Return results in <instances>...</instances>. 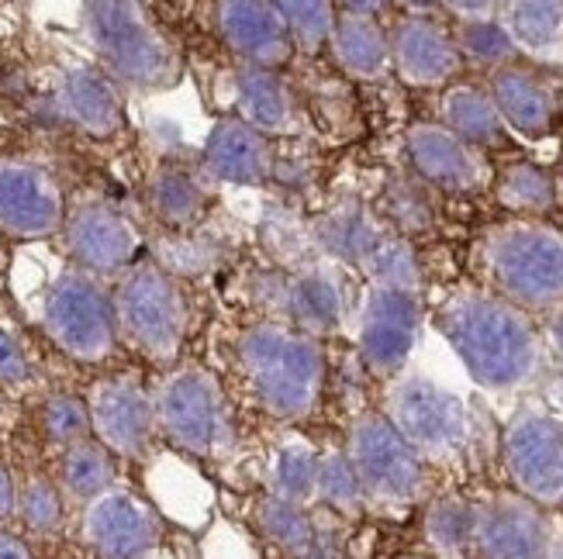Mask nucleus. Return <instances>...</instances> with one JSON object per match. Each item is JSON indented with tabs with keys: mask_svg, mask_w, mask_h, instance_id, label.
Returning a JSON list of instances; mask_svg holds the SVG:
<instances>
[{
	"mask_svg": "<svg viewBox=\"0 0 563 559\" xmlns=\"http://www.w3.org/2000/svg\"><path fill=\"white\" fill-rule=\"evenodd\" d=\"M550 398H553V404L563 411V370L553 377V383H550Z\"/></svg>",
	"mask_w": 563,
	"mask_h": 559,
	"instance_id": "obj_45",
	"label": "nucleus"
},
{
	"mask_svg": "<svg viewBox=\"0 0 563 559\" xmlns=\"http://www.w3.org/2000/svg\"><path fill=\"white\" fill-rule=\"evenodd\" d=\"M205 166H208V174L222 183L253 187L271 177L274 159H271L266 135L250 128L242 118H225V121H218L208 135Z\"/></svg>",
	"mask_w": 563,
	"mask_h": 559,
	"instance_id": "obj_20",
	"label": "nucleus"
},
{
	"mask_svg": "<svg viewBox=\"0 0 563 559\" xmlns=\"http://www.w3.org/2000/svg\"><path fill=\"white\" fill-rule=\"evenodd\" d=\"M59 473H63V483L73 497L93 501L97 494L111 491L114 463H111V456L101 443H77L63 452Z\"/></svg>",
	"mask_w": 563,
	"mask_h": 559,
	"instance_id": "obj_29",
	"label": "nucleus"
},
{
	"mask_svg": "<svg viewBox=\"0 0 563 559\" xmlns=\"http://www.w3.org/2000/svg\"><path fill=\"white\" fill-rule=\"evenodd\" d=\"M350 463L360 491L377 501H411L422 491V456L415 452L387 415H360L350 428Z\"/></svg>",
	"mask_w": 563,
	"mask_h": 559,
	"instance_id": "obj_10",
	"label": "nucleus"
},
{
	"mask_svg": "<svg viewBox=\"0 0 563 559\" xmlns=\"http://www.w3.org/2000/svg\"><path fill=\"white\" fill-rule=\"evenodd\" d=\"M235 97H239V111L242 121L260 135H280L290 132L294 125V104L284 83L274 77L271 69L260 66H242L235 72Z\"/></svg>",
	"mask_w": 563,
	"mask_h": 559,
	"instance_id": "obj_25",
	"label": "nucleus"
},
{
	"mask_svg": "<svg viewBox=\"0 0 563 559\" xmlns=\"http://www.w3.org/2000/svg\"><path fill=\"white\" fill-rule=\"evenodd\" d=\"M477 507L460 501V497H446V501H435L429 507V518H426V532L435 549L443 552H460L474 546L477 536Z\"/></svg>",
	"mask_w": 563,
	"mask_h": 559,
	"instance_id": "obj_32",
	"label": "nucleus"
},
{
	"mask_svg": "<svg viewBox=\"0 0 563 559\" xmlns=\"http://www.w3.org/2000/svg\"><path fill=\"white\" fill-rule=\"evenodd\" d=\"M508 35L516 48L543 53L563 38V8L560 4H511L508 8Z\"/></svg>",
	"mask_w": 563,
	"mask_h": 559,
	"instance_id": "obj_31",
	"label": "nucleus"
},
{
	"mask_svg": "<svg viewBox=\"0 0 563 559\" xmlns=\"http://www.w3.org/2000/svg\"><path fill=\"white\" fill-rule=\"evenodd\" d=\"M290 42L301 48V53H318L325 42H332L335 32V8L332 4H318V0H280L277 4Z\"/></svg>",
	"mask_w": 563,
	"mask_h": 559,
	"instance_id": "obj_33",
	"label": "nucleus"
},
{
	"mask_svg": "<svg viewBox=\"0 0 563 559\" xmlns=\"http://www.w3.org/2000/svg\"><path fill=\"white\" fill-rule=\"evenodd\" d=\"M314 494H322L329 504L335 507H356L363 491H360V480L353 473V463L346 452H325L318 459V483H314Z\"/></svg>",
	"mask_w": 563,
	"mask_h": 559,
	"instance_id": "obj_38",
	"label": "nucleus"
},
{
	"mask_svg": "<svg viewBox=\"0 0 563 559\" xmlns=\"http://www.w3.org/2000/svg\"><path fill=\"white\" fill-rule=\"evenodd\" d=\"M492 101L501 114L505 125H511L522 135H543L553 121V93L547 83L529 69L508 66L498 69L492 80Z\"/></svg>",
	"mask_w": 563,
	"mask_h": 559,
	"instance_id": "obj_23",
	"label": "nucleus"
},
{
	"mask_svg": "<svg viewBox=\"0 0 563 559\" xmlns=\"http://www.w3.org/2000/svg\"><path fill=\"white\" fill-rule=\"evenodd\" d=\"M481 559H550L547 525L529 497H498L477 515Z\"/></svg>",
	"mask_w": 563,
	"mask_h": 559,
	"instance_id": "obj_17",
	"label": "nucleus"
},
{
	"mask_svg": "<svg viewBox=\"0 0 563 559\" xmlns=\"http://www.w3.org/2000/svg\"><path fill=\"white\" fill-rule=\"evenodd\" d=\"M153 407L156 428L194 456H214L232 446V415L225 394L205 370H180L166 377L153 394Z\"/></svg>",
	"mask_w": 563,
	"mask_h": 559,
	"instance_id": "obj_6",
	"label": "nucleus"
},
{
	"mask_svg": "<svg viewBox=\"0 0 563 559\" xmlns=\"http://www.w3.org/2000/svg\"><path fill=\"white\" fill-rule=\"evenodd\" d=\"M550 559H563V543L556 549H550Z\"/></svg>",
	"mask_w": 563,
	"mask_h": 559,
	"instance_id": "obj_46",
	"label": "nucleus"
},
{
	"mask_svg": "<svg viewBox=\"0 0 563 559\" xmlns=\"http://www.w3.org/2000/svg\"><path fill=\"white\" fill-rule=\"evenodd\" d=\"M553 198H556L553 180L543 174L540 166L516 163V166H508L498 180V201L508 211L536 214V211H547L553 204Z\"/></svg>",
	"mask_w": 563,
	"mask_h": 559,
	"instance_id": "obj_34",
	"label": "nucleus"
},
{
	"mask_svg": "<svg viewBox=\"0 0 563 559\" xmlns=\"http://www.w3.org/2000/svg\"><path fill=\"white\" fill-rule=\"evenodd\" d=\"M329 45L342 69L356 72V77H380L384 66L390 63V38L377 29V21L360 14L339 18Z\"/></svg>",
	"mask_w": 563,
	"mask_h": 559,
	"instance_id": "obj_26",
	"label": "nucleus"
},
{
	"mask_svg": "<svg viewBox=\"0 0 563 559\" xmlns=\"http://www.w3.org/2000/svg\"><path fill=\"white\" fill-rule=\"evenodd\" d=\"M456 48L474 56L477 63H505L511 53H516V42H511L505 24L487 21V18H471L460 24Z\"/></svg>",
	"mask_w": 563,
	"mask_h": 559,
	"instance_id": "obj_36",
	"label": "nucleus"
},
{
	"mask_svg": "<svg viewBox=\"0 0 563 559\" xmlns=\"http://www.w3.org/2000/svg\"><path fill=\"white\" fill-rule=\"evenodd\" d=\"M159 522L153 507L125 488H111L87 501L84 539L104 559H139L156 546Z\"/></svg>",
	"mask_w": 563,
	"mask_h": 559,
	"instance_id": "obj_15",
	"label": "nucleus"
},
{
	"mask_svg": "<svg viewBox=\"0 0 563 559\" xmlns=\"http://www.w3.org/2000/svg\"><path fill=\"white\" fill-rule=\"evenodd\" d=\"M487 277L516 308L563 301V235L536 222H511L484 242Z\"/></svg>",
	"mask_w": 563,
	"mask_h": 559,
	"instance_id": "obj_3",
	"label": "nucleus"
},
{
	"mask_svg": "<svg viewBox=\"0 0 563 559\" xmlns=\"http://www.w3.org/2000/svg\"><path fill=\"white\" fill-rule=\"evenodd\" d=\"M24 377H29V359L11 335L0 332V383H21Z\"/></svg>",
	"mask_w": 563,
	"mask_h": 559,
	"instance_id": "obj_41",
	"label": "nucleus"
},
{
	"mask_svg": "<svg viewBox=\"0 0 563 559\" xmlns=\"http://www.w3.org/2000/svg\"><path fill=\"white\" fill-rule=\"evenodd\" d=\"M287 311L308 335H329L342 322V287L329 266H308L287 287Z\"/></svg>",
	"mask_w": 563,
	"mask_h": 559,
	"instance_id": "obj_24",
	"label": "nucleus"
},
{
	"mask_svg": "<svg viewBox=\"0 0 563 559\" xmlns=\"http://www.w3.org/2000/svg\"><path fill=\"white\" fill-rule=\"evenodd\" d=\"M314 235L335 259L353 262L366 277H374L377 287L411 290V294L419 287V266H415L408 242L380 228L360 208H332L318 217Z\"/></svg>",
	"mask_w": 563,
	"mask_h": 559,
	"instance_id": "obj_8",
	"label": "nucleus"
},
{
	"mask_svg": "<svg viewBox=\"0 0 563 559\" xmlns=\"http://www.w3.org/2000/svg\"><path fill=\"white\" fill-rule=\"evenodd\" d=\"M18 512L24 518V525L35 532H53L63 518V504L56 488L45 477H32L18 494Z\"/></svg>",
	"mask_w": 563,
	"mask_h": 559,
	"instance_id": "obj_39",
	"label": "nucleus"
},
{
	"mask_svg": "<svg viewBox=\"0 0 563 559\" xmlns=\"http://www.w3.org/2000/svg\"><path fill=\"white\" fill-rule=\"evenodd\" d=\"M90 428L104 449L118 456H142L156 432V407L145 387L132 377H111L93 383L87 398Z\"/></svg>",
	"mask_w": 563,
	"mask_h": 559,
	"instance_id": "obj_14",
	"label": "nucleus"
},
{
	"mask_svg": "<svg viewBox=\"0 0 563 559\" xmlns=\"http://www.w3.org/2000/svg\"><path fill=\"white\" fill-rule=\"evenodd\" d=\"M42 325L66 356L80 362H101L114 349V304L97 277L84 270H66L48 287Z\"/></svg>",
	"mask_w": 563,
	"mask_h": 559,
	"instance_id": "obj_7",
	"label": "nucleus"
},
{
	"mask_svg": "<svg viewBox=\"0 0 563 559\" xmlns=\"http://www.w3.org/2000/svg\"><path fill=\"white\" fill-rule=\"evenodd\" d=\"M260 525L266 528V536L294 556H308L314 549V528L301 512V504H290L284 497H266L260 504Z\"/></svg>",
	"mask_w": 563,
	"mask_h": 559,
	"instance_id": "obj_35",
	"label": "nucleus"
},
{
	"mask_svg": "<svg viewBox=\"0 0 563 559\" xmlns=\"http://www.w3.org/2000/svg\"><path fill=\"white\" fill-rule=\"evenodd\" d=\"M18 512V491H14V480L11 473L0 467V522L11 518Z\"/></svg>",
	"mask_w": 563,
	"mask_h": 559,
	"instance_id": "obj_42",
	"label": "nucleus"
},
{
	"mask_svg": "<svg viewBox=\"0 0 563 559\" xmlns=\"http://www.w3.org/2000/svg\"><path fill=\"white\" fill-rule=\"evenodd\" d=\"M408 156L426 183L453 193L481 187V163L467 142H460L450 128L415 125L408 132Z\"/></svg>",
	"mask_w": 563,
	"mask_h": 559,
	"instance_id": "obj_21",
	"label": "nucleus"
},
{
	"mask_svg": "<svg viewBox=\"0 0 563 559\" xmlns=\"http://www.w3.org/2000/svg\"><path fill=\"white\" fill-rule=\"evenodd\" d=\"M390 63L398 66L401 80L415 87H432L450 80L460 69V48L432 21L405 18L390 32Z\"/></svg>",
	"mask_w": 563,
	"mask_h": 559,
	"instance_id": "obj_19",
	"label": "nucleus"
},
{
	"mask_svg": "<svg viewBox=\"0 0 563 559\" xmlns=\"http://www.w3.org/2000/svg\"><path fill=\"white\" fill-rule=\"evenodd\" d=\"M87 32L101 63L135 87H169L180 77V56L139 4H87Z\"/></svg>",
	"mask_w": 563,
	"mask_h": 559,
	"instance_id": "obj_4",
	"label": "nucleus"
},
{
	"mask_svg": "<svg viewBox=\"0 0 563 559\" xmlns=\"http://www.w3.org/2000/svg\"><path fill=\"white\" fill-rule=\"evenodd\" d=\"M387 422L401 439L432 459H446L463 449L467 439V407L446 387L422 373H405L387 391Z\"/></svg>",
	"mask_w": 563,
	"mask_h": 559,
	"instance_id": "obj_9",
	"label": "nucleus"
},
{
	"mask_svg": "<svg viewBox=\"0 0 563 559\" xmlns=\"http://www.w3.org/2000/svg\"><path fill=\"white\" fill-rule=\"evenodd\" d=\"M42 425L48 432V439H56V443H66V446L87 443L90 407H87V401L73 398V394H56V398H48V404L42 411Z\"/></svg>",
	"mask_w": 563,
	"mask_h": 559,
	"instance_id": "obj_37",
	"label": "nucleus"
},
{
	"mask_svg": "<svg viewBox=\"0 0 563 559\" xmlns=\"http://www.w3.org/2000/svg\"><path fill=\"white\" fill-rule=\"evenodd\" d=\"M0 559H32V552L11 532H0Z\"/></svg>",
	"mask_w": 563,
	"mask_h": 559,
	"instance_id": "obj_43",
	"label": "nucleus"
},
{
	"mask_svg": "<svg viewBox=\"0 0 563 559\" xmlns=\"http://www.w3.org/2000/svg\"><path fill=\"white\" fill-rule=\"evenodd\" d=\"M111 304L121 335L142 356L156 362L177 359L187 332V308L174 277L159 262H139L121 273Z\"/></svg>",
	"mask_w": 563,
	"mask_h": 559,
	"instance_id": "obj_5",
	"label": "nucleus"
},
{
	"mask_svg": "<svg viewBox=\"0 0 563 559\" xmlns=\"http://www.w3.org/2000/svg\"><path fill=\"white\" fill-rule=\"evenodd\" d=\"M439 332L487 391H516L543 367V338L522 308L481 290H456L439 308Z\"/></svg>",
	"mask_w": 563,
	"mask_h": 559,
	"instance_id": "obj_1",
	"label": "nucleus"
},
{
	"mask_svg": "<svg viewBox=\"0 0 563 559\" xmlns=\"http://www.w3.org/2000/svg\"><path fill=\"white\" fill-rule=\"evenodd\" d=\"M218 32L225 45L246 56L250 66L274 69L290 56V32L277 11V4H256V0H225L214 8Z\"/></svg>",
	"mask_w": 563,
	"mask_h": 559,
	"instance_id": "obj_18",
	"label": "nucleus"
},
{
	"mask_svg": "<svg viewBox=\"0 0 563 559\" xmlns=\"http://www.w3.org/2000/svg\"><path fill=\"white\" fill-rule=\"evenodd\" d=\"M547 338H550V346L563 356V308L553 314V322H550V328H547Z\"/></svg>",
	"mask_w": 563,
	"mask_h": 559,
	"instance_id": "obj_44",
	"label": "nucleus"
},
{
	"mask_svg": "<svg viewBox=\"0 0 563 559\" xmlns=\"http://www.w3.org/2000/svg\"><path fill=\"white\" fill-rule=\"evenodd\" d=\"M59 108L80 132L93 138H111L125 111H121L114 83L97 69H66L59 80Z\"/></svg>",
	"mask_w": 563,
	"mask_h": 559,
	"instance_id": "obj_22",
	"label": "nucleus"
},
{
	"mask_svg": "<svg viewBox=\"0 0 563 559\" xmlns=\"http://www.w3.org/2000/svg\"><path fill=\"white\" fill-rule=\"evenodd\" d=\"M505 467L529 501L563 497V422L550 411L522 407L505 428Z\"/></svg>",
	"mask_w": 563,
	"mask_h": 559,
	"instance_id": "obj_11",
	"label": "nucleus"
},
{
	"mask_svg": "<svg viewBox=\"0 0 563 559\" xmlns=\"http://www.w3.org/2000/svg\"><path fill=\"white\" fill-rule=\"evenodd\" d=\"M66 249L90 277H114L132 270L139 232L125 214L108 204H84L66 222Z\"/></svg>",
	"mask_w": 563,
	"mask_h": 559,
	"instance_id": "obj_16",
	"label": "nucleus"
},
{
	"mask_svg": "<svg viewBox=\"0 0 563 559\" xmlns=\"http://www.w3.org/2000/svg\"><path fill=\"white\" fill-rule=\"evenodd\" d=\"M239 362L253 394L274 418H305L322 391L325 359L305 332L253 325L239 338Z\"/></svg>",
	"mask_w": 563,
	"mask_h": 559,
	"instance_id": "obj_2",
	"label": "nucleus"
},
{
	"mask_svg": "<svg viewBox=\"0 0 563 559\" xmlns=\"http://www.w3.org/2000/svg\"><path fill=\"white\" fill-rule=\"evenodd\" d=\"M145 193H150V208L166 225L187 228V225H194L201 217L205 193H201L198 180H194L180 166H159L156 174L150 177Z\"/></svg>",
	"mask_w": 563,
	"mask_h": 559,
	"instance_id": "obj_28",
	"label": "nucleus"
},
{
	"mask_svg": "<svg viewBox=\"0 0 563 559\" xmlns=\"http://www.w3.org/2000/svg\"><path fill=\"white\" fill-rule=\"evenodd\" d=\"M419 325L422 311L411 290L374 287L356 318V346L366 367L374 373L395 377L408 362L415 343H419Z\"/></svg>",
	"mask_w": 563,
	"mask_h": 559,
	"instance_id": "obj_12",
	"label": "nucleus"
},
{
	"mask_svg": "<svg viewBox=\"0 0 563 559\" xmlns=\"http://www.w3.org/2000/svg\"><path fill=\"white\" fill-rule=\"evenodd\" d=\"M318 456L305 439H290L274 456V497H284L290 504H301L314 494L318 483Z\"/></svg>",
	"mask_w": 563,
	"mask_h": 559,
	"instance_id": "obj_30",
	"label": "nucleus"
},
{
	"mask_svg": "<svg viewBox=\"0 0 563 559\" xmlns=\"http://www.w3.org/2000/svg\"><path fill=\"white\" fill-rule=\"evenodd\" d=\"M63 190L45 166L0 159V232L11 238H45L63 228Z\"/></svg>",
	"mask_w": 563,
	"mask_h": 559,
	"instance_id": "obj_13",
	"label": "nucleus"
},
{
	"mask_svg": "<svg viewBox=\"0 0 563 559\" xmlns=\"http://www.w3.org/2000/svg\"><path fill=\"white\" fill-rule=\"evenodd\" d=\"M387 211L398 217L405 228H426L429 225V204L422 198V190L411 180H398L387 193Z\"/></svg>",
	"mask_w": 563,
	"mask_h": 559,
	"instance_id": "obj_40",
	"label": "nucleus"
},
{
	"mask_svg": "<svg viewBox=\"0 0 563 559\" xmlns=\"http://www.w3.org/2000/svg\"><path fill=\"white\" fill-rule=\"evenodd\" d=\"M443 121L467 145H495L505 138V121L492 101V93L477 87H453L443 101Z\"/></svg>",
	"mask_w": 563,
	"mask_h": 559,
	"instance_id": "obj_27",
	"label": "nucleus"
}]
</instances>
